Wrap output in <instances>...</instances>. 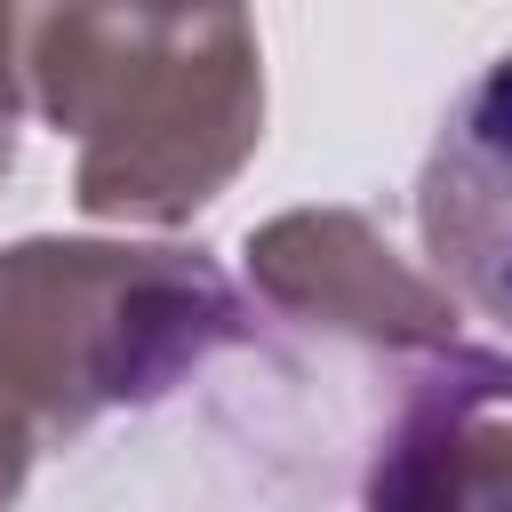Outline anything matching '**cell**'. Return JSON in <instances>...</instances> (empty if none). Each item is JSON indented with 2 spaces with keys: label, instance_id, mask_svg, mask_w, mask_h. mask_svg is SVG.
Segmentation results:
<instances>
[{
  "label": "cell",
  "instance_id": "cell-1",
  "mask_svg": "<svg viewBox=\"0 0 512 512\" xmlns=\"http://www.w3.org/2000/svg\"><path fill=\"white\" fill-rule=\"evenodd\" d=\"M24 88L80 144L72 200L96 224H184L264 136V48L232 8H40Z\"/></svg>",
  "mask_w": 512,
  "mask_h": 512
},
{
  "label": "cell",
  "instance_id": "cell-2",
  "mask_svg": "<svg viewBox=\"0 0 512 512\" xmlns=\"http://www.w3.org/2000/svg\"><path fill=\"white\" fill-rule=\"evenodd\" d=\"M240 336L248 304L200 248H0V376L40 416V432H88L112 408H144Z\"/></svg>",
  "mask_w": 512,
  "mask_h": 512
},
{
  "label": "cell",
  "instance_id": "cell-3",
  "mask_svg": "<svg viewBox=\"0 0 512 512\" xmlns=\"http://www.w3.org/2000/svg\"><path fill=\"white\" fill-rule=\"evenodd\" d=\"M248 288L328 336L376 344V352H440L456 344V296L424 280L360 208H288L248 232Z\"/></svg>",
  "mask_w": 512,
  "mask_h": 512
},
{
  "label": "cell",
  "instance_id": "cell-4",
  "mask_svg": "<svg viewBox=\"0 0 512 512\" xmlns=\"http://www.w3.org/2000/svg\"><path fill=\"white\" fill-rule=\"evenodd\" d=\"M360 512H512V360L472 344L408 360Z\"/></svg>",
  "mask_w": 512,
  "mask_h": 512
},
{
  "label": "cell",
  "instance_id": "cell-5",
  "mask_svg": "<svg viewBox=\"0 0 512 512\" xmlns=\"http://www.w3.org/2000/svg\"><path fill=\"white\" fill-rule=\"evenodd\" d=\"M416 240L440 288L512 336V48L488 56L440 112L416 176Z\"/></svg>",
  "mask_w": 512,
  "mask_h": 512
},
{
  "label": "cell",
  "instance_id": "cell-6",
  "mask_svg": "<svg viewBox=\"0 0 512 512\" xmlns=\"http://www.w3.org/2000/svg\"><path fill=\"white\" fill-rule=\"evenodd\" d=\"M40 440H48V432H40V416H32V408L16 400V384L0 376V512L24 496V472H32Z\"/></svg>",
  "mask_w": 512,
  "mask_h": 512
},
{
  "label": "cell",
  "instance_id": "cell-7",
  "mask_svg": "<svg viewBox=\"0 0 512 512\" xmlns=\"http://www.w3.org/2000/svg\"><path fill=\"white\" fill-rule=\"evenodd\" d=\"M24 16L0 8V176L16 168V112H24Z\"/></svg>",
  "mask_w": 512,
  "mask_h": 512
}]
</instances>
